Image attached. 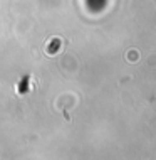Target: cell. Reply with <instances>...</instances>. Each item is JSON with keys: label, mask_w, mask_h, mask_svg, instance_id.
<instances>
[{"label": "cell", "mask_w": 156, "mask_h": 160, "mask_svg": "<svg viewBox=\"0 0 156 160\" xmlns=\"http://www.w3.org/2000/svg\"><path fill=\"white\" fill-rule=\"evenodd\" d=\"M128 57H129V61L131 62H136L138 61V52H136V51H131V52L128 54Z\"/></svg>", "instance_id": "obj_1"}]
</instances>
